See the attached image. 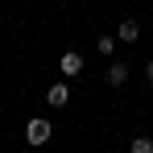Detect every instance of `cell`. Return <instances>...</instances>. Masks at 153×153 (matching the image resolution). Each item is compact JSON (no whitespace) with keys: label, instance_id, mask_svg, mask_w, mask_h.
<instances>
[{"label":"cell","instance_id":"obj_1","mask_svg":"<svg viewBox=\"0 0 153 153\" xmlns=\"http://www.w3.org/2000/svg\"><path fill=\"white\" fill-rule=\"evenodd\" d=\"M50 137H54V124L46 120V116H33V120L25 124V141L29 145H46Z\"/></svg>","mask_w":153,"mask_h":153},{"label":"cell","instance_id":"obj_2","mask_svg":"<svg viewBox=\"0 0 153 153\" xmlns=\"http://www.w3.org/2000/svg\"><path fill=\"white\" fill-rule=\"evenodd\" d=\"M83 66H87V62H83V54H79V50H66L62 58H58V71H62V79L83 75Z\"/></svg>","mask_w":153,"mask_h":153},{"label":"cell","instance_id":"obj_3","mask_svg":"<svg viewBox=\"0 0 153 153\" xmlns=\"http://www.w3.org/2000/svg\"><path fill=\"white\" fill-rule=\"evenodd\" d=\"M66 100H71V83H66V79H58V83L46 87V103H50V108H66Z\"/></svg>","mask_w":153,"mask_h":153},{"label":"cell","instance_id":"obj_4","mask_svg":"<svg viewBox=\"0 0 153 153\" xmlns=\"http://www.w3.org/2000/svg\"><path fill=\"white\" fill-rule=\"evenodd\" d=\"M103 79H108V87H124L128 83V62H112L103 71Z\"/></svg>","mask_w":153,"mask_h":153},{"label":"cell","instance_id":"obj_5","mask_svg":"<svg viewBox=\"0 0 153 153\" xmlns=\"http://www.w3.org/2000/svg\"><path fill=\"white\" fill-rule=\"evenodd\" d=\"M116 37H120V42H128V46H132V42H137V37H141V25H137V21H132V17H124V21H120V29H116Z\"/></svg>","mask_w":153,"mask_h":153},{"label":"cell","instance_id":"obj_6","mask_svg":"<svg viewBox=\"0 0 153 153\" xmlns=\"http://www.w3.org/2000/svg\"><path fill=\"white\" fill-rule=\"evenodd\" d=\"M116 46H120V37H112V33H100V37H95V50H100L103 58H112V50H116Z\"/></svg>","mask_w":153,"mask_h":153},{"label":"cell","instance_id":"obj_7","mask_svg":"<svg viewBox=\"0 0 153 153\" xmlns=\"http://www.w3.org/2000/svg\"><path fill=\"white\" fill-rule=\"evenodd\" d=\"M128 153H153V141L141 132V137H132V141H128Z\"/></svg>","mask_w":153,"mask_h":153},{"label":"cell","instance_id":"obj_8","mask_svg":"<svg viewBox=\"0 0 153 153\" xmlns=\"http://www.w3.org/2000/svg\"><path fill=\"white\" fill-rule=\"evenodd\" d=\"M145 79H149V91H153V62L145 66Z\"/></svg>","mask_w":153,"mask_h":153}]
</instances>
